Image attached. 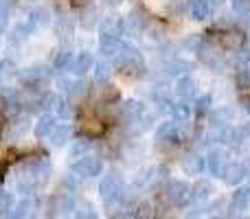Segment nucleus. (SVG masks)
Here are the masks:
<instances>
[{
    "label": "nucleus",
    "instance_id": "nucleus-1",
    "mask_svg": "<svg viewBox=\"0 0 250 219\" xmlns=\"http://www.w3.org/2000/svg\"><path fill=\"white\" fill-rule=\"evenodd\" d=\"M125 189V180L119 171H108L99 182V195L108 208H123L121 193Z\"/></svg>",
    "mask_w": 250,
    "mask_h": 219
},
{
    "label": "nucleus",
    "instance_id": "nucleus-2",
    "mask_svg": "<svg viewBox=\"0 0 250 219\" xmlns=\"http://www.w3.org/2000/svg\"><path fill=\"white\" fill-rule=\"evenodd\" d=\"M104 171V160L99 156H82V158H75L73 164H70V173L79 178H97Z\"/></svg>",
    "mask_w": 250,
    "mask_h": 219
},
{
    "label": "nucleus",
    "instance_id": "nucleus-3",
    "mask_svg": "<svg viewBox=\"0 0 250 219\" xmlns=\"http://www.w3.org/2000/svg\"><path fill=\"white\" fill-rule=\"evenodd\" d=\"M112 68H119V70H123V73H129V70H141L143 68V55L138 53V48L129 46V44H123L121 51L114 55Z\"/></svg>",
    "mask_w": 250,
    "mask_h": 219
},
{
    "label": "nucleus",
    "instance_id": "nucleus-4",
    "mask_svg": "<svg viewBox=\"0 0 250 219\" xmlns=\"http://www.w3.org/2000/svg\"><path fill=\"white\" fill-rule=\"evenodd\" d=\"M165 198L171 206L185 208L191 199V186L185 180H169V184L165 186Z\"/></svg>",
    "mask_w": 250,
    "mask_h": 219
},
{
    "label": "nucleus",
    "instance_id": "nucleus-5",
    "mask_svg": "<svg viewBox=\"0 0 250 219\" xmlns=\"http://www.w3.org/2000/svg\"><path fill=\"white\" fill-rule=\"evenodd\" d=\"M185 123H178L176 119L173 120H165L160 123V127L156 129V142L158 145H171V142H178L180 136L185 134Z\"/></svg>",
    "mask_w": 250,
    "mask_h": 219
},
{
    "label": "nucleus",
    "instance_id": "nucleus-6",
    "mask_svg": "<svg viewBox=\"0 0 250 219\" xmlns=\"http://www.w3.org/2000/svg\"><path fill=\"white\" fill-rule=\"evenodd\" d=\"M226 164H229V151L222 149V147H213L207 154V169L213 173V176L220 178L224 173Z\"/></svg>",
    "mask_w": 250,
    "mask_h": 219
},
{
    "label": "nucleus",
    "instance_id": "nucleus-7",
    "mask_svg": "<svg viewBox=\"0 0 250 219\" xmlns=\"http://www.w3.org/2000/svg\"><path fill=\"white\" fill-rule=\"evenodd\" d=\"M182 171L185 176H191V178H200L204 171H207V156L202 154H189L182 158Z\"/></svg>",
    "mask_w": 250,
    "mask_h": 219
},
{
    "label": "nucleus",
    "instance_id": "nucleus-8",
    "mask_svg": "<svg viewBox=\"0 0 250 219\" xmlns=\"http://www.w3.org/2000/svg\"><path fill=\"white\" fill-rule=\"evenodd\" d=\"M173 90H176L178 99L191 101V99H195V97H198V81H195L191 75H182V77L176 79V86H173Z\"/></svg>",
    "mask_w": 250,
    "mask_h": 219
},
{
    "label": "nucleus",
    "instance_id": "nucleus-9",
    "mask_svg": "<svg viewBox=\"0 0 250 219\" xmlns=\"http://www.w3.org/2000/svg\"><path fill=\"white\" fill-rule=\"evenodd\" d=\"M92 66H95V57L88 51H79L77 55L73 57V61H70L68 73L73 75V77H83L88 70H92Z\"/></svg>",
    "mask_w": 250,
    "mask_h": 219
},
{
    "label": "nucleus",
    "instance_id": "nucleus-10",
    "mask_svg": "<svg viewBox=\"0 0 250 219\" xmlns=\"http://www.w3.org/2000/svg\"><path fill=\"white\" fill-rule=\"evenodd\" d=\"M222 178H224V182L229 186L242 184V182L248 178L246 162H229V164H226V169H224V173H222Z\"/></svg>",
    "mask_w": 250,
    "mask_h": 219
},
{
    "label": "nucleus",
    "instance_id": "nucleus-11",
    "mask_svg": "<svg viewBox=\"0 0 250 219\" xmlns=\"http://www.w3.org/2000/svg\"><path fill=\"white\" fill-rule=\"evenodd\" d=\"M55 125H57V116L51 114V112H44L33 125V136L38 138V140H46V138L51 136Z\"/></svg>",
    "mask_w": 250,
    "mask_h": 219
},
{
    "label": "nucleus",
    "instance_id": "nucleus-12",
    "mask_svg": "<svg viewBox=\"0 0 250 219\" xmlns=\"http://www.w3.org/2000/svg\"><path fill=\"white\" fill-rule=\"evenodd\" d=\"M250 206V186H239L229 204V215H242Z\"/></svg>",
    "mask_w": 250,
    "mask_h": 219
},
{
    "label": "nucleus",
    "instance_id": "nucleus-13",
    "mask_svg": "<svg viewBox=\"0 0 250 219\" xmlns=\"http://www.w3.org/2000/svg\"><path fill=\"white\" fill-rule=\"evenodd\" d=\"M70 136H73V125L68 123V120H62V123H57L55 127H53L51 136H48V140H51V145L55 147V149H60V147L68 145L70 142Z\"/></svg>",
    "mask_w": 250,
    "mask_h": 219
},
{
    "label": "nucleus",
    "instance_id": "nucleus-14",
    "mask_svg": "<svg viewBox=\"0 0 250 219\" xmlns=\"http://www.w3.org/2000/svg\"><path fill=\"white\" fill-rule=\"evenodd\" d=\"M191 70H193V64L189 60H182V57H173L163 66L165 77H176V79L182 77V75H189Z\"/></svg>",
    "mask_w": 250,
    "mask_h": 219
},
{
    "label": "nucleus",
    "instance_id": "nucleus-15",
    "mask_svg": "<svg viewBox=\"0 0 250 219\" xmlns=\"http://www.w3.org/2000/svg\"><path fill=\"white\" fill-rule=\"evenodd\" d=\"M145 112H147V105L143 103V101H138V99H129V101H125V103L121 105L123 120H125V123H129V125L136 123V120L141 119Z\"/></svg>",
    "mask_w": 250,
    "mask_h": 219
},
{
    "label": "nucleus",
    "instance_id": "nucleus-16",
    "mask_svg": "<svg viewBox=\"0 0 250 219\" xmlns=\"http://www.w3.org/2000/svg\"><path fill=\"white\" fill-rule=\"evenodd\" d=\"M147 18H143L141 11H129V16L125 18V31L123 33H129L132 38H138L141 33H145L147 29Z\"/></svg>",
    "mask_w": 250,
    "mask_h": 219
},
{
    "label": "nucleus",
    "instance_id": "nucleus-17",
    "mask_svg": "<svg viewBox=\"0 0 250 219\" xmlns=\"http://www.w3.org/2000/svg\"><path fill=\"white\" fill-rule=\"evenodd\" d=\"M101 35H123L125 31V18H121L119 13H110L101 20L99 24Z\"/></svg>",
    "mask_w": 250,
    "mask_h": 219
},
{
    "label": "nucleus",
    "instance_id": "nucleus-18",
    "mask_svg": "<svg viewBox=\"0 0 250 219\" xmlns=\"http://www.w3.org/2000/svg\"><path fill=\"white\" fill-rule=\"evenodd\" d=\"M121 35H99V53L104 57H114L123 46Z\"/></svg>",
    "mask_w": 250,
    "mask_h": 219
},
{
    "label": "nucleus",
    "instance_id": "nucleus-19",
    "mask_svg": "<svg viewBox=\"0 0 250 219\" xmlns=\"http://www.w3.org/2000/svg\"><path fill=\"white\" fill-rule=\"evenodd\" d=\"M75 206H77V202H75L73 195L62 193L53 198L51 211H53V215H70V213H75Z\"/></svg>",
    "mask_w": 250,
    "mask_h": 219
},
{
    "label": "nucleus",
    "instance_id": "nucleus-20",
    "mask_svg": "<svg viewBox=\"0 0 250 219\" xmlns=\"http://www.w3.org/2000/svg\"><path fill=\"white\" fill-rule=\"evenodd\" d=\"M213 193H215V189H213V184L208 180H198L191 186V199L195 204H207L213 198Z\"/></svg>",
    "mask_w": 250,
    "mask_h": 219
},
{
    "label": "nucleus",
    "instance_id": "nucleus-21",
    "mask_svg": "<svg viewBox=\"0 0 250 219\" xmlns=\"http://www.w3.org/2000/svg\"><path fill=\"white\" fill-rule=\"evenodd\" d=\"M51 75H53V70L48 68V66L35 64V66H31V68L24 70V81H29V83H42V81H48V79H51Z\"/></svg>",
    "mask_w": 250,
    "mask_h": 219
},
{
    "label": "nucleus",
    "instance_id": "nucleus-22",
    "mask_svg": "<svg viewBox=\"0 0 250 219\" xmlns=\"http://www.w3.org/2000/svg\"><path fill=\"white\" fill-rule=\"evenodd\" d=\"M97 22H99V11L92 4H86L83 9H79V26L86 31L97 29Z\"/></svg>",
    "mask_w": 250,
    "mask_h": 219
},
{
    "label": "nucleus",
    "instance_id": "nucleus-23",
    "mask_svg": "<svg viewBox=\"0 0 250 219\" xmlns=\"http://www.w3.org/2000/svg\"><path fill=\"white\" fill-rule=\"evenodd\" d=\"M26 20L33 24V29H44V26H51L53 24V16L46 7H35L33 11L29 13Z\"/></svg>",
    "mask_w": 250,
    "mask_h": 219
},
{
    "label": "nucleus",
    "instance_id": "nucleus-24",
    "mask_svg": "<svg viewBox=\"0 0 250 219\" xmlns=\"http://www.w3.org/2000/svg\"><path fill=\"white\" fill-rule=\"evenodd\" d=\"M35 199H33V195H24L22 199H18L16 202V206H13V213H11V217H18V219H24V217H31L35 213Z\"/></svg>",
    "mask_w": 250,
    "mask_h": 219
},
{
    "label": "nucleus",
    "instance_id": "nucleus-25",
    "mask_svg": "<svg viewBox=\"0 0 250 219\" xmlns=\"http://www.w3.org/2000/svg\"><path fill=\"white\" fill-rule=\"evenodd\" d=\"M55 33H57V38L60 40H70L73 38V33H75L73 18H68L66 13L64 16H60V18H55Z\"/></svg>",
    "mask_w": 250,
    "mask_h": 219
},
{
    "label": "nucleus",
    "instance_id": "nucleus-26",
    "mask_svg": "<svg viewBox=\"0 0 250 219\" xmlns=\"http://www.w3.org/2000/svg\"><path fill=\"white\" fill-rule=\"evenodd\" d=\"M189 11H191L193 20H198V22L207 20V18L211 16V0H191Z\"/></svg>",
    "mask_w": 250,
    "mask_h": 219
},
{
    "label": "nucleus",
    "instance_id": "nucleus-27",
    "mask_svg": "<svg viewBox=\"0 0 250 219\" xmlns=\"http://www.w3.org/2000/svg\"><path fill=\"white\" fill-rule=\"evenodd\" d=\"M171 116L178 120V123H185V125H187V123L191 120V116H193V108L189 105V101L180 99V101H176V103H173Z\"/></svg>",
    "mask_w": 250,
    "mask_h": 219
},
{
    "label": "nucleus",
    "instance_id": "nucleus-28",
    "mask_svg": "<svg viewBox=\"0 0 250 219\" xmlns=\"http://www.w3.org/2000/svg\"><path fill=\"white\" fill-rule=\"evenodd\" d=\"M86 92H88V83L83 81L82 77H75V79H70V86L66 88L64 95L68 97L70 101H79L82 97H86Z\"/></svg>",
    "mask_w": 250,
    "mask_h": 219
},
{
    "label": "nucleus",
    "instance_id": "nucleus-29",
    "mask_svg": "<svg viewBox=\"0 0 250 219\" xmlns=\"http://www.w3.org/2000/svg\"><path fill=\"white\" fill-rule=\"evenodd\" d=\"M220 46L226 48V51H237V48L244 46V35L237 33V31H226L220 38Z\"/></svg>",
    "mask_w": 250,
    "mask_h": 219
},
{
    "label": "nucleus",
    "instance_id": "nucleus-30",
    "mask_svg": "<svg viewBox=\"0 0 250 219\" xmlns=\"http://www.w3.org/2000/svg\"><path fill=\"white\" fill-rule=\"evenodd\" d=\"M104 123L101 120H97V119H83L82 120V125H79V132L83 134V136H88V138H95V136H101L104 134Z\"/></svg>",
    "mask_w": 250,
    "mask_h": 219
},
{
    "label": "nucleus",
    "instance_id": "nucleus-31",
    "mask_svg": "<svg viewBox=\"0 0 250 219\" xmlns=\"http://www.w3.org/2000/svg\"><path fill=\"white\" fill-rule=\"evenodd\" d=\"M75 53L70 51L68 46L62 48V51H57L55 60H53V70H60V73H66V70L70 68V61H73Z\"/></svg>",
    "mask_w": 250,
    "mask_h": 219
},
{
    "label": "nucleus",
    "instance_id": "nucleus-32",
    "mask_svg": "<svg viewBox=\"0 0 250 219\" xmlns=\"http://www.w3.org/2000/svg\"><path fill=\"white\" fill-rule=\"evenodd\" d=\"M16 193L7 189H0V217H11L13 206H16Z\"/></svg>",
    "mask_w": 250,
    "mask_h": 219
},
{
    "label": "nucleus",
    "instance_id": "nucleus-33",
    "mask_svg": "<svg viewBox=\"0 0 250 219\" xmlns=\"http://www.w3.org/2000/svg\"><path fill=\"white\" fill-rule=\"evenodd\" d=\"M92 73H95V81L97 83H108L112 77V64L108 60H101L92 66Z\"/></svg>",
    "mask_w": 250,
    "mask_h": 219
},
{
    "label": "nucleus",
    "instance_id": "nucleus-34",
    "mask_svg": "<svg viewBox=\"0 0 250 219\" xmlns=\"http://www.w3.org/2000/svg\"><path fill=\"white\" fill-rule=\"evenodd\" d=\"M31 29H33V24H31L29 20L16 24V26H13V31H11V42L13 44H20V42H24V40H29Z\"/></svg>",
    "mask_w": 250,
    "mask_h": 219
},
{
    "label": "nucleus",
    "instance_id": "nucleus-35",
    "mask_svg": "<svg viewBox=\"0 0 250 219\" xmlns=\"http://www.w3.org/2000/svg\"><path fill=\"white\" fill-rule=\"evenodd\" d=\"M211 105H213V97L211 95H202V97H195V101H193V114L195 116H207L208 114V110H211Z\"/></svg>",
    "mask_w": 250,
    "mask_h": 219
},
{
    "label": "nucleus",
    "instance_id": "nucleus-36",
    "mask_svg": "<svg viewBox=\"0 0 250 219\" xmlns=\"http://www.w3.org/2000/svg\"><path fill=\"white\" fill-rule=\"evenodd\" d=\"M90 149H92V140L90 138H82V140H75V145L70 147V158H82V156H86V154H90Z\"/></svg>",
    "mask_w": 250,
    "mask_h": 219
},
{
    "label": "nucleus",
    "instance_id": "nucleus-37",
    "mask_svg": "<svg viewBox=\"0 0 250 219\" xmlns=\"http://www.w3.org/2000/svg\"><path fill=\"white\" fill-rule=\"evenodd\" d=\"M154 105L158 108L160 114H171L173 101L167 97V92H156V95H154Z\"/></svg>",
    "mask_w": 250,
    "mask_h": 219
},
{
    "label": "nucleus",
    "instance_id": "nucleus-38",
    "mask_svg": "<svg viewBox=\"0 0 250 219\" xmlns=\"http://www.w3.org/2000/svg\"><path fill=\"white\" fill-rule=\"evenodd\" d=\"M75 215L83 217V219H95L99 213H97V208L92 206L90 202H86V199H83V202H79L77 206H75Z\"/></svg>",
    "mask_w": 250,
    "mask_h": 219
},
{
    "label": "nucleus",
    "instance_id": "nucleus-39",
    "mask_svg": "<svg viewBox=\"0 0 250 219\" xmlns=\"http://www.w3.org/2000/svg\"><path fill=\"white\" fill-rule=\"evenodd\" d=\"M60 101H62V97L57 95V92H46V95L40 99V105H42L44 112H48V110H55L57 105H60Z\"/></svg>",
    "mask_w": 250,
    "mask_h": 219
},
{
    "label": "nucleus",
    "instance_id": "nucleus-40",
    "mask_svg": "<svg viewBox=\"0 0 250 219\" xmlns=\"http://www.w3.org/2000/svg\"><path fill=\"white\" fill-rule=\"evenodd\" d=\"M230 4H233V11L239 13V16L250 13V0H230Z\"/></svg>",
    "mask_w": 250,
    "mask_h": 219
},
{
    "label": "nucleus",
    "instance_id": "nucleus-41",
    "mask_svg": "<svg viewBox=\"0 0 250 219\" xmlns=\"http://www.w3.org/2000/svg\"><path fill=\"white\" fill-rule=\"evenodd\" d=\"M55 116H57V119H62V120H68L70 116H73V110L68 108V103H66V101H60V105L55 108Z\"/></svg>",
    "mask_w": 250,
    "mask_h": 219
},
{
    "label": "nucleus",
    "instance_id": "nucleus-42",
    "mask_svg": "<svg viewBox=\"0 0 250 219\" xmlns=\"http://www.w3.org/2000/svg\"><path fill=\"white\" fill-rule=\"evenodd\" d=\"M105 4H108V7H119V4L123 2V0H104Z\"/></svg>",
    "mask_w": 250,
    "mask_h": 219
},
{
    "label": "nucleus",
    "instance_id": "nucleus-43",
    "mask_svg": "<svg viewBox=\"0 0 250 219\" xmlns=\"http://www.w3.org/2000/svg\"><path fill=\"white\" fill-rule=\"evenodd\" d=\"M242 22H244V24H246V29L250 31V13H246V16L242 18Z\"/></svg>",
    "mask_w": 250,
    "mask_h": 219
},
{
    "label": "nucleus",
    "instance_id": "nucleus-44",
    "mask_svg": "<svg viewBox=\"0 0 250 219\" xmlns=\"http://www.w3.org/2000/svg\"><path fill=\"white\" fill-rule=\"evenodd\" d=\"M4 70H7V61H4V60H0V77H2V75H4Z\"/></svg>",
    "mask_w": 250,
    "mask_h": 219
},
{
    "label": "nucleus",
    "instance_id": "nucleus-45",
    "mask_svg": "<svg viewBox=\"0 0 250 219\" xmlns=\"http://www.w3.org/2000/svg\"><path fill=\"white\" fill-rule=\"evenodd\" d=\"M211 2H215V4H222V2H226V0H211Z\"/></svg>",
    "mask_w": 250,
    "mask_h": 219
},
{
    "label": "nucleus",
    "instance_id": "nucleus-46",
    "mask_svg": "<svg viewBox=\"0 0 250 219\" xmlns=\"http://www.w3.org/2000/svg\"><path fill=\"white\" fill-rule=\"evenodd\" d=\"M246 112H248V114H250V101H248V103H246Z\"/></svg>",
    "mask_w": 250,
    "mask_h": 219
},
{
    "label": "nucleus",
    "instance_id": "nucleus-47",
    "mask_svg": "<svg viewBox=\"0 0 250 219\" xmlns=\"http://www.w3.org/2000/svg\"><path fill=\"white\" fill-rule=\"evenodd\" d=\"M0 129H2V116H0Z\"/></svg>",
    "mask_w": 250,
    "mask_h": 219
}]
</instances>
